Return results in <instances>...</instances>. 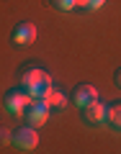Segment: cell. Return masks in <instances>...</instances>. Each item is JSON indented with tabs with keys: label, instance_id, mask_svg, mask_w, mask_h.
Returning <instances> with one entry per match:
<instances>
[{
	"label": "cell",
	"instance_id": "10",
	"mask_svg": "<svg viewBox=\"0 0 121 154\" xmlns=\"http://www.w3.org/2000/svg\"><path fill=\"white\" fill-rule=\"evenodd\" d=\"M52 5L59 8V11H72V8H77L75 0H52Z\"/></svg>",
	"mask_w": 121,
	"mask_h": 154
},
{
	"label": "cell",
	"instance_id": "11",
	"mask_svg": "<svg viewBox=\"0 0 121 154\" xmlns=\"http://www.w3.org/2000/svg\"><path fill=\"white\" fill-rule=\"evenodd\" d=\"M8 141H11V131L5 126H0V144H8Z\"/></svg>",
	"mask_w": 121,
	"mask_h": 154
},
{
	"label": "cell",
	"instance_id": "5",
	"mask_svg": "<svg viewBox=\"0 0 121 154\" xmlns=\"http://www.w3.org/2000/svg\"><path fill=\"white\" fill-rule=\"evenodd\" d=\"M93 100H98V90H95L93 85H80V88H75V93H72V103H75L77 108H85V105H90Z\"/></svg>",
	"mask_w": 121,
	"mask_h": 154
},
{
	"label": "cell",
	"instance_id": "12",
	"mask_svg": "<svg viewBox=\"0 0 121 154\" xmlns=\"http://www.w3.org/2000/svg\"><path fill=\"white\" fill-rule=\"evenodd\" d=\"M113 82H116V85H119V88H121V67H119V69H116V75H113Z\"/></svg>",
	"mask_w": 121,
	"mask_h": 154
},
{
	"label": "cell",
	"instance_id": "3",
	"mask_svg": "<svg viewBox=\"0 0 121 154\" xmlns=\"http://www.w3.org/2000/svg\"><path fill=\"white\" fill-rule=\"evenodd\" d=\"M33 38H36V26H33V23H18V26L13 28L11 41L16 46H28V44H33Z\"/></svg>",
	"mask_w": 121,
	"mask_h": 154
},
{
	"label": "cell",
	"instance_id": "8",
	"mask_svg": "<svg viewBox=\"0 0 121 154\" xmlns=\"http://www.w3.org/2000/svg\"><path fill=\"white\" fill-rule=\"evenodd\" d=\"M106 121H108L113 128H121V103H113V105H108Z\"/></svg>",
	"mask_w": 121,
	"mask_h": 154
},
{
	"label": "cell",
	"instance_id": "9",
	"mask_svg": "<svg viewBox=\"0 0 121 154\" xmlns=\"http://www.w3.org/2000/svg\"><path fill=\"white\" fill-rule=\"evenodd\" d=\"M77 8H85V11H98L100 5H106V0H75Z\"/></svg>",
	"mask_w": 121,
	"mask_h": 154
},
{
	"label": "cell",
	"instance_id": "6",
	"mask_svg": "<svg viewBox=\"0 0 121 154\" xmlns=\"http://www.w3.org/2000/svg\"><path fill=\"white\" fill-rule=\"evenodd\" d=\"M85 121L88 123H103L106 121V113H108V108H106L100 100H93L90 105H85Z\"/></svg>",
	"mask_w": 121,
	"mask_h": 154
},
{
	"label": "cell",
	"instance_id": "1",
	"mask_svg": "<svg viewBox=\"0 0 121 154\" xmlns=\"http://www.w3.org/2000/svg\"><path fill=\"white\" fill-rule=\"evenodd\" d=\"M23 113H26V121L39 128V126H44L46 118H49V105H46V100H28Z\"/></svg>",
	"mask_w": 121,
	"mask_h": 154
},
{
	"label": "cell",
	"instance_id": "4",
	"mask_svg": "<svg viewBox=\"0 0 121 154\" xmlns=\"http://www.w3.org/2000/svg\"><path fill=\"white\" fill-rule=\"evenodd\" d=\"M28 95L23 93V90H11V93H5V108L8 113H23L28 105Z\"/></svg>",
	"mask_w": 121,
	"mask_h": 154
},
{
	"label": "cell",
	"instance_id": "7",
	"mask_svg": "<svg viewBox=\"0 0 121 154\" xmlns=\"http://www.w3.org/2000/svg\"><path fill=\"white\" fill-rule=\"evenodd\" d=\"M44 100H46V105H49V110H54V108H57V110H62V108L67 105V98L59 93V90H54V88L49 90V95H46Z\"/></svg>",
	"mask_w": 121,
	"mask_h": 154
},
{
	"label": "cell",
	"instance_id": "2",
	"mask_svg": "<svg viewBox=\"0 0 121 154\" xmlns=\"http://www.w3.org/2000/svg\"><path fill=\"white\" fill-rule=\"evenodd\" d=\"M13 144H16L21 152H33L39 144V134H36V126H21L16 134H13Z\"/></svg>",
	"mask_w": 121,
	"mask_h": 154
}]
</instances>
